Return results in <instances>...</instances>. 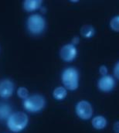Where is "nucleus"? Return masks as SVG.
Wrapping results in <instances>:
<instances>
[{
  "mask_svg": "<svg viewBox=\"0 0 119 133\" xmlns=\"http://www.w3.org/2000/svg\"><path fill=\"white\" fill-rule=\"evenodd\" d=\"M30 123L28 115L24 111L12 112L8 120L5 122L8 129L12 133H20L23 132Z\"/></svg>",
  "mask_w": 119,
  "mask_h": 133,
  "instance_id": "nucleus-1",
  "label": "nucleus"
},
{
  "mask_svg": "<svg viewBox=\"0 0 119 133\" xmlns=\"http://www.w3.org/2000/svg\"><path fill=\"white\" fill-rule=\"evenodd\" d=\"M61 82L63 86L70 91H75L80 86V73L74 66L66 67L61 74Z\"/></svg>",
  "mask_w": 119,
  "mask_h": 133,
  "instance_id": "nucleus-2",
  "label": "nucleus"
},
{
  "mask_svg": "<svg viewBox=\"0 0 119 133\" xmlns=\"http://www.w3.org/2000/svg\"><path fill=\"white\" fill-rule=\"evenodd\" d=\"M47 105V101L43 95L40 94H33L23 102L24 110L30 114H37L41 112Z\"/></svg>",
  "mask_w": 119,
  "mask_h": 133,
  "instance_id": "nucleus-3",
  "label": "nucleus"
},
{
  "mask_svg": "<svg viewBox=\"0 0 119 133\" xmlns=\"http://www.w3.org/2000/svg\"><path fill=\"white\" fill-rule=\"evenodd\" d=\"M47 28L45 17L39 13H32L27 19V29L33 36H39L44 33Z\"/></svg>",
  "mask_w": 119,
  "mask_h": 133,
  "instance_id": "nucleus-4",
  "label": "nucleus"
},
{
  "mask_svg": "<svg viewBox=\"0 0 119 133\" xmlns=\"http://www.w3.org/2000/svg\"><path fill=\"white\" fill-rule=\"evenodd\" d=\"M75 113L80 119L88 121L93 118V105L88 100H81L75 105Z\"/></svg>",
  "mask_w": 119,
  "mask_h": 133,
  "instance_id": "nucleus-5",
  "label": "nucleus"
},
{
  "mask_svg": "<svg viewBox=\"0 0 119 133\" xmlns=\"http://www.w3.org/2000/svg\"><path fill=\"white\" fill-rule=\"evenodd\" d=\"M78 55V50L76 46L72 43H67L61 46L60 50V57L61 60L66 63L73 62Z\"/></svg>",
  "mask_w": 119,
  "mask_h": 133,
  "instance_id": "nucleus-6",
  "label": "nucleus"
},
{
  "mask_svg": "<svg viewBox=\"0 0 119 133\" xmlns=\"http://www.w3.org/2000/svg\"><path fill=\"white\" fill-rule=\"evenodd\" d=\"M97 86L98 90L103 93L111 92L116 87L115 78L109 74L106 76H102L98 79Z\"/></svg>",
  "mask_w": 119,
  "mask_h": 133,
  "instance_id": "nucleus-7",
  "label": "nucleus"
},
{
  "mask_svg": "<svg viewBox=\"0 0 119 133\" xmlns=\"http://www.w3.org/2000/svg\"><path fill=\"white\" fill-rule=\"evenodd\" d=\"M15 91V84L10 79H4L0 81V98L8 99L13 95Z\"/></svg>",
  "mask_w": 119,
  "mask_h": 133,
  "instance_id": "nucleus-8",
  "label": "nucleus"
},
{
  "mask_svg": "<svg viewBox=\"0 0 119 133\" xmlns=\"http://www.w3.org/2000/svg\"><path fill=\"white\" fill-rule=\"evenodd\" d=\"M42 0H24L23 2V8L27 12H34L42 8Z\"/></svg>",
  "mask_w": 119,
  "mask_h": 133,
  "instance_id": "nucleus-9",
  "label": "nucleus"
},
{
  "mask_svg": "<svg viewBox=\"0 0 119 133\" xmlns=\"http://www.w3.org/2000/svg\"><path fill=\"white\" fill-rule=\"evenodd\" d=\"M91 125L95 130L101 131L107 127L108 120L104 115H95L91 118Z\"/></svg>",
  "mask_w": 119,
  "mask_h": 133,
  "instance_id": "nucleus-10",
  "label": "nucleus"
},
{
  "mask_svg": "<svg viewBox=\"0 0 119 133\" xmlns=\"http://www.w3.org/2000/svg\"><path fill=\"white\" fill-rule=\"evenodd\" d=\"M12 112V108L9 103L0 101V122H6Z\"/></svg>",
  "mask_w": 119,
  "mask_h": 133,
  "instance_id": "nucleus-11",
  "label": "nucleus"
},
{
  "mask_svg": "<svg viewBox=\"0 0 119 133\" xmlns=\"http://www.w3.org/2000/svg\"><path fill=\"white\" fill-rule=\"evenodd\" d=\"M67 91H68L63 86H57L53 91V98L58 101H63L67 96Z\"/></svg>",
  "mask_w": 119,
  "mask_h": 133,
  "instance_id": "nucleus-12",
  "label": "nucleus"
},
{
  "mask_svg": "<svg viewBox=\"0 0 119 133\" xmlns=\"http://www.w3.org/2000/svg\"><path fill=\"white\" fill-rule=\"evenodd\" d=\"M96 30L92 25H84L81 29V35L85 39H90L94 36Z\"/></svg>",
  "mask_w": 119,
  "mask_h": 133,
  "instance_id": "nucleus-13",
  "label": "nucleus"
},
{
  "mask_svg": "<svg viewBox=\"0 0 119 133\" xmlns=\"http://www.w3.org/2000/svg\"><path fill=\"white\" fill-rule=\"evenodd\" d=\"M16 95H17V96H18L19 98L22 99L23 101L27 99L30 95L28 88H26V87H23V86L19 87L17 88V90H16Z\"/></svg>",
  "mask_w": 119,
  "mask_h": 133,
  "instance_id": "nucleus-14",
  "label": "nucleus"
},
{
  "mask_svg": "<svg viewBox=\"0 0 119 133\" xmlns=\"http://www.w3.org/2000/svg\"><path fill=\"white\" fill-rule=\"evenodd\" d=\"M109 26L111 30L115 33H119V15H116L111 18L109 23Z\"/></svg>",
  "mask_w": 119,
  "mask_h": 133,
  "instance_id": "nucleus-15",
  "label": "nucleus"
},
{
  "mask_svg": "<svg viewBox=\"0 0 119 133\" xmlns=\"http://www.w3.org/2000/svg\"><path fill=\"white\" fill-rule=\"evenodd\" d=\"M98 71H99V74H101V77L102 76H106V75L108 74V66H106V65H104V64L100 66Z\"/></svg>",
  "mask_w": 119,
  "mask_h": 133,
  "instance_id": "nucleus-16",
  "label": "nucleus"
},
{
  "mask_svg": "<svg viewBox=\"0 0 119 133\" xmlns=\"http://www.w3.org/2000/svg\"><path fill=\"white\" fill-rule=\"evenodd\" d=\"M113 73H114V77L119 80V61L115 64L113 68Z\"/></svg>",
  "mask_w": 119,
  "mask_h": 133,
  "instance_id": "nucleus-17",
  "label": "nucleus"
},
{
  "mask_svg": "<svg viewBox=\"0 0 119 133\" xmlns=\"http://www.w3.org/2000/svg\"><path fill=\"white\" fill-rule=\"evenodd\" d=\"M72 43L73 45H74V46H77L79 43H80V37L78 36H74L72 39H71V43Z\"/></svg>",
  "mask_w": 119,
  "mask_h": 133,
  "instance_id": "nucleus-18",
  "label": "nucleus"
},
{
  "mask_svg": "<svg viewBox=\"0 0 119 133\" xmlns=\"http://www.w3.org/2000/svg\"><path fill=\"white\" fill-rule=\"evenodd\" d=\"M113 131L115 133H119V121H117L114 123Z\"/></svg>",
  "mask_w": 119,
  "mask_h": 133,
  "instance_id": "nucleus-19",
  "label": "nucleus"
},
{
  "mask_svg": "<svg viewBox=\"0 0 119 133\" xmlns=\"http://www.w3.org/2000/svg\"><path fill=\"white\" fill-rule=\"evenodd\" d=\"M39 10H40L41 15H43V14H45V13L47 12V9H46V7H44V6H42V8H41Z\"/></svg>",
  "mask_w": 119,
  "mask_h": 133,
  "instance_id": "nucleus-20",
  "label": "nucleus"
}]
</instances>
